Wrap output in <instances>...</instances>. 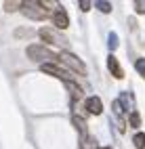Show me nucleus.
<instances>
[{"instance_id": "nucleus-1", "label": "nucleus", "mask_w": 145, "mask_h": 149, "mask_svg": "<svg viewBox=\"0 0 145 149\" xmlns=\"http://www.w3.org/2000/svg\"><path fill=\"white\" fill-rule=\"evenodd\" d=\"M25 55L32 59V61H36V63H53V59H57V55L51 51V48H46V46H42V44H30L27 46V51H25Z\"/></svg>"}, {"instance_id": "nucleus-2", "label": "nucleus", "mask_w": 145, "mask_h": 149, "mask_svg": "<svg viewBox=\"0 0 145 149\" xmlns=\"http://www.w3.org/2000/svg\"><path fill=\"white\" fill-rule=\"evenodd\" d=\"M57 59H59V63H63L65 67H70L72 72H76V74H80V76H86V74H89V69H86L84 61H82V59H78L74 53H70V51H61L59 55H57Z\"/></svg>"}, {"instance_id": "nucleus-3", "label": "nucleus", "mask_w": 145, "mask_h": 149, "mask_svg": "<svg viewBox=\"0 0 145 149\" xmlns=\"http://www.w3.org/2000/svg\"><path fill=\"white\" fill-rule=\"evenodd\" d=\"M21 13L27 19H34V21H44L48 17V11L38 4V0H30V2H21Z\"/></svg>"}, {"instance_id": "nucleus-4", "label": "nucleus", "mask_w": 145, "mask_h": 149, "mask_svg": "<svg viewBox=\"0 0 145 149\" xmlns=\"http://www.w3.org/2000/svg\"><path fill=\"white\" fill-rule=\"evenodd\" d=\"M38 36L42 38V42H48V44H65L67 42L65 38L53 27H40L38 29Z\"/></svg>"}, {"instance_id": "nucleus-5", "label": "nucleus", "mask_w": 145, "mask_h": 149, "mask_svg": "<svg viewBox=\"0 0 145 149\" xmlns=\"http://www.w3.org/2000/svg\"><path fill=\"white\" fill-rule=\"evenodd\" d=\"M53 23L59 27V29H67L70 27V15H67V11L63 6H55V11H53Z\"/></svg>"}, {"instance_id": "nucleus-6", "label": "nucleus", "mask_w": 145, "mask_h": 149, "mask_svg": "<svg viewBox=\"0 0 145 149\" xmlns=\"http://www.w3.org/2000/svg\"><path fill=\"white\" fill-rule=\"evenodd\" d=\"M40 69H42L44 74L53 76V78H59V80H63V82H67V80H70L67 72H63V69H61L59 65H55V63H42V65H40Z\"/></svg>"}, {"instance_id": "nucleus-7", "label": "nucleus", "mask_w": 145, "mask_h": 149, "mask_svg": "<svg viewBox=\"0 0 145 149\" xmlns=\"http://www.w3.org/2000/svg\"><path fill=\"white\" fill-rule=\"evenodd\" d=\"M84 109H86V113H91V116H101L103 113V103H101L99 97H89L84 101Z\"/></svg>"}, {"instance_id": "nucleus-8", "label": "nucleus", "mask_w": 145, "mask_h": 149, "mask_svg": "<svg viewBox=\"0 0 145 149\" xmlns=\"http://www.w3.org/2000/svg\"><path fill=\"white\" fill-rule=\"evenodd\" d=\"M107 69L112 72V76L116 78V80H122V78H124V72H122V67H120V63H118V59H116L114 55L107 57Z\"/></svg>"}, {"instance_id": "nucleus-9", "label": "nucleus", "mask_w": 145, "mask_h": 149, "mask_svg": "<svg viewBox=\"0 0 145 149\" xmlns=\"http://www.w3.org/2000/svg\"><path fill=\"white\" fill-rule=\"evenodd\" d=\"M65 88L70 91V95H72V99H74V101H76V99H82V95H84L82 86H78L74 80H67V82H65Z\"/></svg>"}, {"instance_id": "nucleus-10", "label": "nucleus", "mask_w": 145, "mask_h": 149, "mask_svg": "<svg viewBox=\"0 0 145 149\" xmlns=\"http://www.w3.org/2000/svg\"><path fill=\"white\" fill-rule=\"evenodd\" d=\"M72 122H74V126H76V128L80 130V134H82V136H89V130H86V122L82 120V118L74 116V118H72Z\"/></svg>"}, {"instance_id": "nucleus-11", "label": "nucleus", "mask_w": 145, "mask_h": 149, "mask_svg": "<svg viewBox=\"0 0 145 149\" xmlns=\"http://www.w3.org/2000/svg\"><path fill=\"white\" fill-rule=\"evenodd\" d=\"M13 36L17 38V40H21V38H30V36H34V29H30V27H17Z\"/></svg>"}, {"instance_id": "nucleus-12", "label": "nucleus", "mask_w": 145, "mask_h": 149, "mask_svg": "<svg viewBox=\"0 0 145 149\" xmlns=\"http://www.w3.org/2000/svg\"><path fill=\"white\" fill-rule=\"evenodd\" d=\"M118 44H120V42H118V34L112 32V34L107 36V48H109V55L116 51V48H118Z\"/></svg>"}, {"instance_id": "nucleus-13", "label": "nucleus", "mask_w": 145, "mask_h": 149, "mask_svg": "<svg viewBox=\"0 0 145 149\" xmlns=\"http://www.w3.org/2000/svg\"><path fill=\"white\" fill-rule=\"evenodd\" d=\"M93 6H95V8H99V11H101V13H105V15L112 13V8H114V6H112V2H105V0H97Z\"/></svg>"}, {"instance_id": "nucleus-14", "label": "nucleus", "mask_w": 145, "mask_h": 149, "mask_svg": "<svg viewBox=\"0 0 145 149\" xmlns=\"http://www.w3.org/2000/svg\"><path fill=\"white\" fill-rule=\"evenodd\" d=\"M128 124H130L132 128H139V126H141V116H139V111H130V113H128Z\"/></svg>"}, {"instance_id": "nucleus-15", "label": "nucleus", "mask_w": 145, "mask_h": 149, "mask_svg": "<svg viewBox=\"0 0 145 149\" xmlns=\"http://www.w3.org/2000/svg\"><path fill=\"white\" fill-rule=\"evenodd\" d=\"M132 143L137 149H145V132H137L132 136Z\"/></svg>"}, {"instance_id": "nucleus-16", "label": "nucleus", "mask_w": 145, "mask_h": 149, "mask_svg": "<svg viewBox=\"0 0 145 149\" xmlns=\"http://www.w3.org/2000/svg\"><path fill=\"white\" fill-rule=\"evenodd\" d=\"M2 6H4V11H6V13H15V11H19V8H21V2L13 0V2H4Z\"/></svg>"}, {"instance_id": "nucleus-17", "label": "nucleus", "mask_w": 145, "mask_h": 149, "mask_svg": "<svg viewBox=\"0 0 145 149\" xmlns=\"http://www.w3.org/2000/svg\"><path fill=\"white\" fill-rule=\"evenodd\" d=\"M135 69H137L139 76L145 80V59H137V61H135Z\"/></svg>"}, {"instance_id": "nucleus-18", "label": "nucleus", "mask_w": 145, "mask_h": 149, "mask_svg": "<svg viewBox=\"0 0 145 149\" xmlns=\"http://www.w3.org/2000/svg\"><path fill=\"white\" fill-rule=\"evenodd\" d=\"M112 109H114V113L118 116V118H122V116H124V107L120 105V101H118V99H116V101L112 103Z\"/></svg>"}, {"instance_id": "nucleus-19", "label": "nucleus", "mask_w": 145, "mask_h": 149, "mask_svg": "<svg viewBox=\"0 0 145 149\" xmlns=\"http://www.w3.org/2000/svg\"><path fill=\"white\" fill-rule=\"evenodd\" d=\"M78 6H80V11H82V13H86V11H91L93 2H91V0H80V2H78Z\"/></svg>"}, {"instance_id": "nucleus-20", "label": "nucleus", "mask_w": 145, "mask_h": 149, "mask_svg": "<svg viewBox=\"0 0 145 149\" xmlns=\"http://www.w3.org/2000/svg\"><path fill=\"white\" fill-rule=\"evenodd\" d=\"M135 11H137V15H145V2L137 0V2H135Z\"/></svg>"}, {"instance_id": "nucleus-21", "label": "nucleus", "mask_w": 145, "mask_h": 149, "mask_svg": "<svg viewBox=\"0 0 145 149\" xmlns=\"http://www.w3.org/2000/svg\"><path fill=\"white\" fill-rule=\"evenodd\" d=\"M99 149H112V147H99Z\"/></svg>"}]
</instances>
